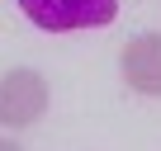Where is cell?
<instances>
[{"label": "cell", "mask_w": 161, "mask_h": 151, "mask_svg": "<svg viewBox=\"0 0 161 151\" xmlns=\"http://www.w3.org/2000/svg\"><path fill=\"white\" fill-rule=\"evenodd\" d=\"M29 24L43 33H76V29H104L119 14V0H19Z\"/></svg>", "instance_id": "cell-1"}, {"label": "cell", "mask_w": 161, "mask_h": 151, "mask_svg": "<svg viewBox=\"0 0 161 151\" xmlns=\"http://www.w3.org/2000/svg\"><path fill=\"white\" fill-rule=\"evenodd\" d=\"M47 109V81L33 66H19L0 81V128H33Z\"/></svg>", "instance_id": "cell-2"}, {"label": "cell", "mask_w": 161, "mask_h": 151, "mask_svg": "<svg viewBox=\"0 0 161 151\" xmlns=\"http://www.w3.org/2000/svg\"><path fill=\"white\" fill-rule=\"evenodd\" d=\"M123 81L137 95H161V33H142L123 47Z\"/></svg>", "instance_id": "cell-3"}, {"label": "cell", "mask_w": 161, "mask_h": 151, "mask_svg": "<svg viewBox=\"0 0 161 151\" xmlns=\"http://www.w3.org/2000/svg\"><path fill=\"white\" fill-rule=\"evenodd\" d=\"M0 151H24L19 142H10V137H0Z\"/></svg>", "instance_id": "cell-4"}]
</instances>
